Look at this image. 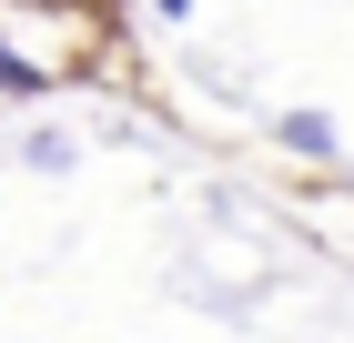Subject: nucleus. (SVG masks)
Masks as SVG:
<instances>
[{
    "instance_id": "nucleus-1",
    "label": "nucleus",
    "mask_w": 354,
    "mask_h": 343,
    "mask_svg": "<svg viewBox=\"0 0 354 343\" xmlns=\"http://www.w3.org/2000/svg\"><path fill=\"white\" fill-rule=\"evenodd\" d=\"M283 152H304V161H334V121H324V111H283Z\"/></svg>"
},
{
    "instance_id": "nucleus-2",
    "label": "nucleus",
    "mask_w": 354,
    "mask_h": 343,
    "mask_svg": "<svg viewBox=\"0 0 354 343\" xmlns=\"http://www.w3.org/2000/svg\"><path fill=\"white\" fill-rule=\"evenodd\" d=\"M41 91H51V71H41V61H21L10 41H0V101H41Z\"/></svg>"
},
{
    "instance_id": "nucleus-3",
    "label": "nucleus",
    "mask_w": 354,
    "mask_h": 343,
    "mask_svg": "<svg viewBox=\"0 0 354 343\" xmlns=\"http://www.w3.org/2000/svg\"><path fill=\"white\" fill-rule=\"evenodd\" d=\"M152 10H162V21H183V10H192V0H152Z\"/></svg>"
}]
</instances>
